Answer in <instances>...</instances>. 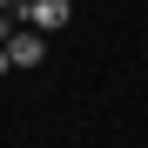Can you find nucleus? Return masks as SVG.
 <instances>
[{"instance_id":"f257e3e1","label":"nucleus","mask_w":148,"mask_h":148,"mask_svg":"<svg viewBox=\"0 0 148 148\" xmlns=\"http://www.w3.org/2000/svg\"><path fill=\"white\" fill-rule=\"evenodd\" d=\"M20 20H27V27L47 40L54 27H67V20H74V7H67V0H27V7H20Z\"/></svg>"},{"instance_id":"7ed1b4c3","label":"nucleus","mask_w":148,"mask_h":148,"mask_svg":"<svg viewBox=\"0 0 148 148\" xmlns=\"http://www.w3.org/2000/svg\"><path fill=\"white\" fill-rule=\"evenodd\" d=\"M14 34H20V7H0V47H7Z\"/></svg>"},{"instance_id":"f03ea898","label":"nucleus","mask_w":148,"mask_h":148,"mask_svg":"<svg viewBox=\"0 0 148 148\" xmlns=\"http://www.w3.org/2000/svg\"><path fill=\"white\" fill-rule=\"evenodd\" d=\"M40 54H47V40H40L34 27H20V34L7 40V61H14V67H40Z\"/></svg>"}]
</instances>
